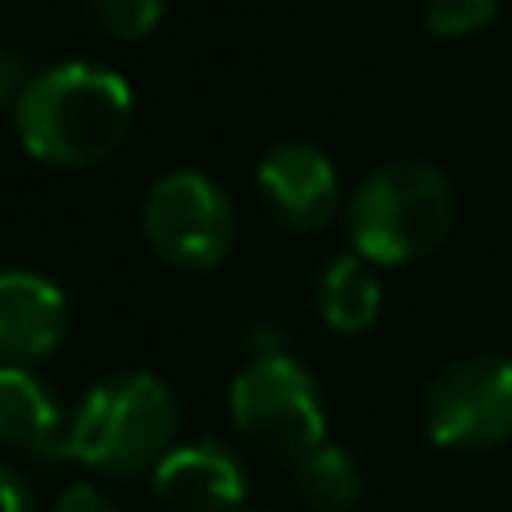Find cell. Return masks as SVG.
<instances>
[{
    "label": "cell",
    "mask_w": 512,
    "mask_h": 512,
    "mask_svg": "<svg viewBox=\"0 0 512 512\" xmlns=\"http://www.w3.org/2000/svg\"><path fill=\"white\" fill-rule=\"evenodd\" d=\"M145 241L173 268H218L236 245V204L213 177L195 168L159 177L141 209Z\"/></svg>",
    "instance_id": "obj_5"
},
{
    "label": "cell",
    "mask_w": 512,
    "mask_h": 512,
    "mask_svg": "<svg viewBox=\"0 0 512 512\" xmlns=\"http://www.w3.org/2000/svg\"><path fill=\"white\" fill-rule=\"evenodd\" d=\"M32 78H37V73L28 68V59L14 46H0V105H10V100L19 105V96L28 91Z\"/></svg>",
    "instance_id": "obj_15"
},
{
    "label": "cell",
    "mask_w": 512,
    "mask_h": 512,
    "mask_svg": "<svg viewBox=\"0 0 512 512\" xmlns=\"http://www.w3.org/2000/svg\"><path fill=\"white\" fill-rule=\"evenodd\" d=\"M426 435L440 449L476 454L512 440V358L476 354L449 363L426 390Z\"/></svg>",
    "instance_id": "obj_6"
},
{
    "label": "cell",
    "mask_w": 512,
    "mask_h": 512,
    "mask_svg": "<svg viewBox=\"0 0 512 512\" xmlns=\"http://www.w3.org/2000/svg\"><path fill=\"white\" fill-rule=\"evenodd\" d=\"M87 5H91V19H96L109 37L136 41L164 23L173 0H87Z\"/></svg>",
    "instance_id": "obj_14"
},
{
    "label": "cell",
    "mask_w": 512,
    "mask_h": 512,
    "mask_svg": "<svg viewBox=\"0 0 512 512\" xmlns=\"http://www.w3.org/2000/svg\"><path fill=\"white\" fill-rule=\"evenodd\" d=\"M263 209L290 232H322L340 209L336 164L309 141H281L259 159L254 173Z\"/></svg>",
    "instance_id": "obj_7"
},
{
    "label": "cell",
    "mask_w": 512,
    "mask_h": 512,
    "mask_svg": "<svg viewBox=\"0 0 512 512\" xmlns=\"http://www.w3.org/2000/svg\"><path fill=\"white\" fill-rule=\"evenodd\" d=\"M290 485H295V499L309 512H354L358 499H363V467L354 463L349 449L322 440L318 449L295 458Z\"/></svg>",
    "instance_id": "obj_12"
},
{
    "label": "cell",
    "mask_w": 512,
    "mask_h": 512,
    "mask_svg": "<svg viewBox=\"0 0 512 512\" xmlns=\"http://www.w3.org/2000/svg\"><path fill=\"white\" fill-rule=\"evenodd\" d=\"M232 422L245 440L272 458H304L327 440L322 390L304 363L290 354L250 358L232 381Z\"/></svg>",
    "instance_id": "obj_4"
},
{
    "label": "cell",
    "mask_w": 512,
    "mask_h": 512,
    "mask_svg": "<svg viewBox=\"0 0 512 512\" xmlns=\"http://www.w3.org/2000/svg\"><path fill=\"white\" fill-rule=\"evenodd\" d=\"M245 494V463L218 440L177 445L155 467V499L168 512H241Z\"/></svg>",
    "instance_id": "obj_8"
},
{
    "label": "cell",
    "mask_w": 512,
    "mask_h": 512,
    "mask_svg": "<svg viewBox=\"0 0 512 512\" xmlns=\"http://www.w3.org/2000/svg\"><path fill=\"white\" fill-rule=\"evenodd\" d=\"M0 512H32V490L14 467L0 463Z\"/></svg>",
    "instance_id": "obj_17"
},
{
    "label": "cell",
    "mask_w": 512,
    "mask_h": 512,
    "mask_svg": "<svg viewBox=\"0 0 512 512\" xmlns=\"http://www.w3.org/2000/svg\"><path fill=\"white\" fill-rule=\"evenodd\" d=\"M68 300L55 281L37 272H0V358L32 363L64 345Z\"/></svg>",
    "instance_id": "obj_9"
},
{
    "label": "cell",
    "mask_w": 512,
    "mask_h": 512,
    "mask_svg": "<svg viewBox=\"0 0 512 512\" xmlns=\"http://www.w3.org/2000/svg\"><path fill=\"white\" fill-rule=\"evenodd\" d=\"M494 14H499V0H422V23L440 41H458L490 28Z\"/></svg>",
    "instance_id": "obj_13"
},
{
    "label": "cell",
    "mask_w": 512,
    "mask_h": 512,
    "mask_svg": "<svg viewBox=\"0 0 512 512\" xmlns=\"http://www.w3.org/2000/svg\"><path fill=\"white\" fill-rule=\"evenodd\" d=\"M182 408L155 372H118L87 390L68 422V458L114 476L159 467L177 449Z\"/></svg>",
    "instance_id": "obj_2"
},
{
    "label": "cell",
    "mask_w": 512,
    "mask_h": 512,
    "mask_svg": "<svg viewBox=\"0 0 512 512\" xmlns=\"http://www.w3.org/2000/svg\"><path fill=\"white\" fill-rule=\"evenodd\" d=\"M14 127L32 159L55 168H91L132 132V87L105 64H55L28 82Z\"/></svg>",
    "instance_id": "obj_1"
},
{
    "label": "cell",
    "mask_w": 512,
    "mask_h": 512,
    "mask_svg": "<svg viewBox=\"0 0 512 512\" xmlns=\"http://www.w3.org/2000/svg\"><path fill=\"white\" fill-rule=\"evenodd\" d=\"M349 245L368 263H413L454 227V186L435 164H386L349 195Z\"/></svg>",
    "instance_id": "obj_3"
},
{
    "label": "cell",
    "mask_w": 512,
    "mask_h": 512,
    "mask_svg": "<svg viewBox=\"0 0 512 512\" xmlns=\"http://www.w3.org/2000/svg\"><path fill=\"white\" fill-rule=\"evenodd\" d=\"M55 512H118V503L105 490H96V485H73V490L59 494Z\"/></svg>",
    "instance_id": "obj_16"
},
{
    "label": "cell",
    "mask_w": 512,
    "mask_h": 512,
    "mask_svg": "<svg viewBox=\"0 0 512 512\" xmlns=\"http://www.w3.org/2000/svg\"><path fill=\"white\" fill-rule=\"evenodd\" d=\"M68 422L64 408L28 368L0 363V440L32 458H68Z\"/></svg>",
    "instance_id": "obj_10"
},
{
    "label": "cell",
    "mask_w": 512,
    "mask_h": 512,
    "mask_svg": "<svg viewBox=\"0 0 512 512\" xmlns=\"http://www.w3.org/2000/svg\"><path fill=\"white\" fill-rule=\"evenodd\" d=\"M241 512H263V508H241Z\"/></svg>",
    "instance_id": "obj_18"
},
{
    "label": "cell",
    "mask_w": 512,
    "mask_h": 512,
    "mask_svg": "<svg viewBox=\"0 0 512 512\" xmlns=\"http://www.w3.org/2000/svg\"><path fill=\"white\" fill-rule=\"evenodd\" d=\"M318 313L340 336H363L381 318V281L368 259L340 254L318 277Z\"/></svg>",
    "instance_id": "obj_11"
}]
</instances>
